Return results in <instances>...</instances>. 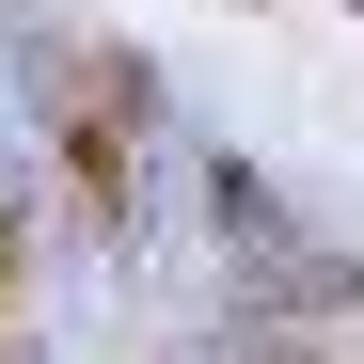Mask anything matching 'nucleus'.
I'll return each instance as SVG.
<instances>
[{
	"mask_svg": "<svg viewBox=\"0 0 364 364\" xmlns=\"http://www.w3.org/2000/svg\"><path fill=\"white\" fill-rule=\"evenodd\" d=\"M127 127H143V111H111L95 80L48 95V143H64V191H80V222H95V237H127V222H143V159H127Z\"/></svg>",
	"mask_w": 364,
	"mask_h": 364,
	"instance_id": "nucleus-1",
	"label": "nucleus"
},
{
	"mask_svg": "<svg viewBox=\"0 0 364 364\" xmlns=\"http://www.w3.org/2000/svg\"><path fill=\"white\" fill-rule=\"evenodd\" d=\"M32 301V222H16V191H0V317Z\"/></svg>",
	"mask_w": 364,
	"mask_h": 364,
	"instance_id": "nucleus-3",
	"label": "nucleus"
},
{
	"mask_svg": "<svg viewBox=\"0 0 364 364\" xmlns=\"http://www.w3.org/2000/svg\"><path fill=\"white\" fill-rule=\"evenodd\" d=\"M237 254H254V317H301V333H348L364 317V254H333V237L269 222V237H237Z\"/></svg>",
	"mask_w": 364,
	"mask_h": 364,
	"instance_id": "nucleus-2",
	"label": "nucleus"
}]
</instances>
